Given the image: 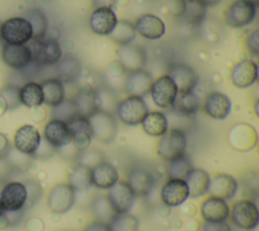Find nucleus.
<instances>
[{"mask_svg":"<svg viewBox=\"0 0 259 231\" xmlns=\"http://www.w3.org/2000/svg\"><path fill=\"white\" fill-rule=\"evenodd\" d=\"M186 148L187 138L185 131L170 128L160 137L156 146V152L161 159L169 162L185 154Z\"/></svg>","mask_w":259,"mask_h":231,"instance_id":"f257e3e1","label":"nucleus"},{"mask_svg":"<svg viewBox=\"0 0 259 231\" xmlns=\"http://www.w3.org/2000/svg\"><path fill=\"white\" fill-rule=\"evenodd\" d=\"M28 47L31 52V62L39 67L56 65L63 57L61 45L56 38L33 40Z\"/></svg>","mask_w":259,"mask_h":231,"instance_id":"f03ea898","label":"nucleus"},{"mask_svg":"<svg viewBox=\"0 0 259 231\" xmlns=\"http://www.w3.org/2000/svg\"><path fill=\"white\" fill-rule=\"evenodd\" d=\"M114 110L121 123L126 126H137L142 123L149 108L143 97L127 95L117 102Z\"/></svg>","mask_w":259,"mask_h":231,"instance_id":"7ed1b4c3","label":"nucleus"},{"mask_svg":"<svg viewBox=\"0 0 259 231\" xmlns=\"http://www.w3.org/2000/svg\"><path fill=\"white\" fill-rule=\"evenodd\" d=\"M0 37L10 45H25L32 38V27L24 17H11L1 23Z\"/></svg>","mask_w":259,"mask_h":231,"instance_id":"20e7f679","label":"nucleus"},{"mask_svg":"<svg viewBox=\"0 0 259 231\" xmlns=\"http://www.w3.org/2000/svg\"><path fill=\"white\" fill-rule=\"evenodd\" d=\"M92 138L102 142V143H111L117 132V124L115 117L112 112L105 110H97L88 118Z\"/></svg>","mask_w":259,"mask_h":231,"instance_id":"39448f33","label":"nucleus"},{"mask_svg":"<svg viewBox=\"0 0 259 231\" xmlns=\"http://www.w3.org/2000/svg\"><path fill=\"white\" fill-rule=\"evenodd\" d=\"M232 223L246 231L254 230L259 223V211L256 204L250 200H239L233 204L230 211Z\"/></svg>","mask_w":259,"mask_h":231,"instance_id":"423d86ee","label":"nucleus"},{"mask_svg":"<svg viewBox=\"0 0 259 231\" xmlns=\"http://www.w3.org/2000/svg\"><path fill=\"white\" fill-rule=\"evenodd\" d=\"M257 13V7L248 0H235L225 13L226 23L234 28H242L250 25Z\"/></svg>","mask_w":259,"mask_h":231,"instance_id":"0eeeda50","label":"nucleus"},{"mask_svg":"<svg viewBox=\"0 0 259 231\" xmlns=\"http://www.w3.org/2000/svg\"><path fill=\"white\" fill-rule=\"evenodd\" d=\"M153 102L160 108L170 109L173 106L175 98L178 94L177 87L169 75H162L156 78L150 88Z\"/></svg>","mask_w":259,"mask_h":231,"instance_id":"6e6552de","label":"nucleus"},{"mask_svg":"<svg viewBox=\"0 0 259 231\" xmlns=\"http://www.w3.org/2000/svg\"><path fill=\"white\" fill-rule=\"evenodd\" d=\"M76 190L65 182L54 185L48 196V207L57 214L67 213L75 204Z\"/></svg>","mask_w":259,"mask_h":231,"instance_id":"1a4fd4ad","label":"nucleus"},{"mask_svg":"<svg viewBox=\"0 0 259 231\" xmlns=\"http://www.w3.org/2000/svg\"><path fill=\"white\" fill-rule=\"evenodd\" d=\"M127 184L136 197H148L155 187L156 176L145 166H134L127 173Z\"/></svg>","mask_w":259,"mask_h":231,"instance_id":"9d476101","label":"nucleus"},{"mask_svg":"<svg viewBox=\"0 0 259 231\" xmlns=\"http://www.w3.org/2000/svg\"><path fill=\"white\" fill-rule=\"evenodd\" d=\"M167 75L175 83L178 93L194 91L198 83V76L195 70L185 63L171 64Z\"/></svg>","mask_w":259,"mask_h":231,"instance_id":"9b49d317","label":"nucleus"},{"mask_svg":"<svg viewBox=\"0 0 259 231\" xmlns=\"http://www.w3.org/2000/svg\"><path fill=\"white\" fill-rule=\"evenodd\" d=\"M116 214L127 213L135 202L136 196L126 181L118 180L108 188L106 195Z\"/></svg>","mask_w":259,"mask_h":231,"instance_id":"f8f14e48","label":"nucleus"},{"mask_svg":"<svg viewBox=\"0 0 259 231\" xmlns=\"http://www.w3.org/2000/svg\"><path fill=\"white\" fill-rule=\"evenodd\" d=\"M258 79V65L251 59L236 63L230 73V80L235 87L248 88Z\"/></svg>","mask_w":259,"mask_h":231,"instance_id":"ddd939ff","label":"nucleus"},{"mask_svg":"<svg viewBox=\"0 0 259 231\" xmlns=\"http://www.w3.org/2000/svg\"><path fill=\"white\" fill-rule=\"evenodd\" d=\"M189 198V191L185 180L168 178L160 191V199L167 207H178Z\"/></svg>","mask_w":259,"mask_h":231,"instance_id":"4468645a","label":"nucleus"},{"mask_svg":"<svg viewBox=\"0 0 259 231\" xmlns=\"http://www.w3.org/2000/svg\"><path fill=\"white\" fill-rule=\"evenodd\" d=\"M117 17L112 8L97 7L89 18L90 29L98 35H109L117 23Z\"/></svg>","mask_w":259,"mask_h":231,"instance_id":"2eb2a0df","label":"nucleus"},{"mask_svg":"<svg viewBox=\"0 0 259 231\" xmlns=\"http://www.w3.org/2000/svg\"><path fill=\"white\" fill-rule=\"evenodd\" d=\"M4 211H17L24 208L26 188L20 181H10L4 185L0 195Z\"/></svg>","mask_w":259,"mask_h":231,"instance_id":"dca6fc26","label":"nucleus"},{"mask_svg":"<svg viewBox=\"0 0 259 231\" xmlns=\"http://www.w3.org/2000/svg\"><path fill=\"white\" fill-rule=\"evenodd\" d=\"M40 140V134L35 127L23 125L14 134V148L23 154L31 156L39 146Z\"/></svg>","mask_w":259,"mask_h":231,"instance_id":"f3484780","label":"nucleus"},{"mask_svg":"<svg viewBox=\"0 0 259 231\" xmlns=\"http://www.w3.org/2000/svg\"><path fill=\"white\" fill-rule=\"evenodd\" d=\"M67 125L71 134V144L73 147L78 151L87 149L92 140V132L88 119L76 115Z\"/></svg>","mask_w":259,"mask_h":231,"instance_id":"a211bd4d","label":"nucleus"},{"mask_svg":"<svg viewBox=\"0 0 259 231\" xmlns=\"http://www.w3.org/2000/svg\"><path fill=\"white\" fill-rule=\"evenodd\" d=\"M44 139L56 150L71 144V134L67 123L51 119L44 128Z\"/></svg>","mask_w":259,"mask_h":231,"instance_id":"6ab92c4d","label":"nucleus"},{"mask_svg":"<svg viewBox=\"0 0 259 231\" xmlns=\"http://www.w3.org/2000/svg\"><path fill=\"white\" fill-rule=\"evenodd\" d=\"M202 107L209 118L222 121L231 112L232 102L225 93L212 91L205 96Z\"/></svg>","mask_w":259,"mask_h":231,"instance_id":"aec40b11","label":"nucleus"},{"mask_svg":"<svg viewBox=\"0 0 259 231\" xmlns=\"http://www.w3.org/2000/svg\"><path fill=\"white\" fill-rule=\"evenodd\" d=\"M153 81V75L149 71L140 69L127 73L123 88L127 95L143 97L149 93Z\"/></svg>","mask_w":259,"mask_h":231,"instance_id":"412c9836","label":"nucleus"},{"mask_svg":"<svg viewBox=\"0 0 259 231\" xmlns=\"http://www.w3.org/2000/svg\"><path fill=\"white\" fill-rule=\"evenodd\" d=\"M2 60L12 69H24L31 63V52L26 45L5 44L2 49Z\"/></svg>","mask_w":259,"mask_h":231,"instance_id":"4be33fe9","label":"nucleus"},{"mask_svg":"<svg viewBox=\"0 0 259 231\" xmlns=\"http://www.w3.org/2000/svg\"><path fill=\"white\" fill-rule=\"evenodd\" d=\"M135 24L136 31L143 37L151 41L159 40L166 31L164 21L157 15L146 13L137 18Z\"/></svg>","mask_w":259,"mask_h":231,"instance_id":"5701e85b","label":"nucleus"},{"mask_svg":"<svg viewBox=\"0 0 259 231\" xmlns=\"http://www.w3.org/2000/svg\"><path fill=\"white\" fill-rule=\"evenodd\" d=\"M238 190V181L227 173H218L210 178L207 192L211 197L229 201L235 197Z\"/></svg>","mask_w":259,"mask_h":231,"instance_id":"b1692460","label":"nucleus"},{"mask_svg":"<svg viewBox=\"0 0 259 231\" xmlns=\"http://www.w3.org/2000/svg\"><path fill=\"white\" fill-rule=\"evenodd\" d=\"M117 57V61L127 72L144 69V66L147 62L146 51L142 47L133 44L122 46L118 50Z\"/></svg>","mask_w":259,"mask_h":231,"instance_id":"393cba45","label":"nucleus"},{"mask_svg":"<svg viewBox=\"0 0 259 231\" xmlns=\"http://www.w3.org/2000/svg\"><path fill=\"white\" fill-rule=\"evenodd\" d=\"M228 139L232 147L240 151H246L255 146L257 134L251 126L247 124H237L230 129Z\"/></svg>","mask_w":259,"mask_h":231,"instance_id":"a878e982","label":"nucleus"},{"mask_svg":"<svg viewBox=\"0 0 259 231\" xmlns=\"http://www.w3.org/2000/svg\"><path fill=\"white\" fill-rule=\"evenodd\" d=\"M199 213L206 222H223L229 218L230 208L227 201L210 196L200 204Z\"/></svg>","mask_w":259,"mask_h":231,"instance_id":"bb28decb","label":"nucleus"},{"mask_svg":"<svg viewBox=\"0 0 259 231\" xmlns=\"http://www.w3.org/2000/svg\"><path fill=\"white\" fill-rule=\"evenodd\" d=\"M90 178L92 185L97 188L108 189L118 181L119 174L111 163L103 160L90 168Z\"/></svg>","mask_w":259,"mask_h":231,"instance_id":"cd10ccee","label":"nucleus"},{"mask_svg":"<svg viewBox=\"0 0 259 231\" xmlns=\"http://www.w3.org/2000/svg\"><path fill=\"white\" fill-rule=\"evenodd\" d=\"M73 100L76 104L78 115L88 119L95 111L99 110L96 89L87 84L80 86Z\"/></svg>","mask_w":259,"mask_h":231,"instance_id":"c85d7f7f","label":"nucleus"},{"mask_svg":"<svg viewBox=\"0 0 259 231\" xmlns=\"http://www.w3.org/2000/svg\"><path fill=\"white\" fill-rule=\"evenodd\" d=\"M57 78L65 84L75 83L82 74V64L77 57L68 54L56 64Z\"/></svg>","mask_w":259,"mask_h":231,"instance_id":"c756f323","label":"nucleus"},{"mask_svg":"<svg viewBox=\"0 0 259 231\" xmlns=\"http://www.w3.org/2000/svg\"><path fill=\"white\" fill-rule=\"evenodd\" d=\"M190 198H199L207 192L210 176L202 168L192 167L185 177Z\"/></svg>","mask_w":259,"mask_h":231,"instance_id":"7c9ffc66","label":"nucleus"},{"mask_svg":"<svg viewBox=\"0 0 259 231\" xmlns=\"http://www.w3.org/2000/svg\"><path fill=\"white\" fill-rule=\"evenodd\" d=\"M141 125L143 131L151 137H161L169 128L165 113L159 110L148 111Z\"/></svg>","mask_w":259,"mask_h":231,"instance_id":"2f4dec72","label":"nucleus"},{"mask_svg":"<svg viewBox=\"0 0 259 231\" xmlns=\"http://www.w3.org/2000/svg\"><path fill=\"white\" fill-rule=\"evenodd\" d=\"M40 87L42 90L44 103L49 106H56L66 98L64 83L57 77L44 80L40 83Z\"/></svg>","mask_w":259,"mask_h":231,"instance_id":"473e14b6","label":"nucleus"},{"mask_svg":"<svg viewBox=\"0 0 259 231\" xmlns=\"http://www.w3.org/2000/svg\"><path fill=\"white\" fill-rule=\"evenodd\" d=\"M199 107H200L199 96L194 91H190V92L178 93L173 103V106L170 109L184 115L194 117L195 113L198 111Z\"/></svg>","mask_w":259,"mask_h":231,"instance_id":"72a5a7b5","label":"nucleus"},{"mask_svg":"<svg viewBox=\"0 0 259 231\" xmlns=\"http://www.w3.org/2000/svg\"><path fill=\"white\" fill-rule=\"evenodd\" d=\"M20 103L26 107H37L44 103L42 90L39 83L30 81L19 88Z\"/></svg>","mask_w":259,"mask_h":231,"instance_id":"f704fd0d","label":"nucleus"},{"mask_svg":"<svg viewBox=\"0 0 259 231\" xmlns=\"http://www.w3.org/2000/svg\"><path fill=\"white\" fill-rule=\"evenodd\" d=\"M206 14V7L196 0H184V10L180 18L182 21L191 26L200 25Z\"/></svg>","mask_w":259,"mask_h":231,"instance_id":"c9c22d12","label":"nucleus"},{"mask_svg":"<svg viewBox=\"0 0 259 231\" xmlns=\"http://www.w3.org/2000/svg\"><path fill=\"white\" fill-rule=\"evenodd\" d=\"M136 35L137 31L134 23L127 20H119L108 36L112 42L122 47L132 44L136 38Z\"/></svg>","mask_w":259,"mask_h":231,"instance_id":"e433bc0d","label":"nucleus"},{"mask_svg":"<svg viewBox=\"0 0 259 231\" xmlns=\"http://www.w3.org/2000/svg\"><path fill=\"white\" fill-rule=\"evenodd\" d=\"M92 214L94 215L96 221H100L109 224L110 221L116 215L115 211L111 207L108 199L104 195H99L95 197L90 205Z\"/></svg>","mask_w":259,"mask_h":231,"instance_id":"4c0bfd02","label":"nucleus"},{"mask_svg":"<svg viewBox=\"0 0 259 231\" xmlns=\"http://www.w3.org/2000/svg\"><path fill=\"white\" fill-rule=\"evenodd\" d=\"M76 191L87 190L91 184L90 178V168L77 163L69 173V182H68Z\"/></svg>","mask_w":259,"mask_h":231,"instance_id":"58836bf2","label":"nucleus"},{"mask_svg":"<svg viewBox=\"0 0 259 231\" xmlns=\"http://www.w3.org/2000/svg\"><path fill=\"white\" fill-rule=\"evenodd\" d=\"M24 18L29 21L32 27V40L45 37L48 30V19L41 10L30 8L26 11Z\"/></svg>","mask_w":259,"mask_h":231,"instance_id":"ea45409f","label":"nucleus"},{"mask_svg":"<svg viewBox=\"0 0 259 231\" xmlns=\"http://www.w3.org/2000/svg\"><path fill=\"white\" fill-rule=\"evenodd\" d=\"M193 167L191 160L186 154L179 156L168 162V176L169 178L185 179L188 172Z\"/></svg>","mask_w":259,"mask_h":231,"instance_id":"a19ab883","label":"nucleus"},{"mask_svg":"<svg viewBox=\"0 0 259 231\" xmlns=\"http://www.w3.org/2000/svg\"><path fill=\"white\" fill-rule=\"evenodd\" d=\"M110 231H139V220L127 213L116 214L108 224Z\"/></svg>","mask_w":259,"mask_h":231,"instance_id":"79ce46f5","label":"nucleus"},{"mask_svg":"<svg viewBox=\"0 0 259 231\" xmlns=\"http://www.w3.org/2000/svg\"><path fill=\"white\" fill-rule=\"evenodd\" d=\"M52 119H57L65 123L70 122L76 115H78L76 104L73 98H65L62 102L53 106L52 109Z\"/></svg>","mask_w":259,"mask_h":231,"instance_id":"37998d69","label":"nucleus"},{"mask_svg":"<svg viewBox=\"0 0 259 231\" xmlns=\"http://www.w3.org/2000/svg\"><path fill=\"white\" fill-rule=\"evenodd\" d=\"M76 159H77L78 163L91 168L94 165L102 162L104 160V156H103L102 152L97 149H88L87 148L85 150L79 151L76 156Z\"/></svg>","mask_w":259,"mask_h":231,"instance_id":"c03bdc74","label":"nucleus"},{"mask_svg":"<svg viewBox=\"0 0 259 231\" xmlns=\"http://www.w3.org/2000/svg\"><path fill=\"white\" fill-rule=\"evenodd\" d=\"M0 96L6 103L7 109H15L20 103L19 99V87L14 85H7L0 91Z\"/></svg>","mask_w":259,"mask_h":231,"instance_id":"a18cd8bd","label":"nucleus"},{"mask_svg":"<svg viewBox=\"0 0 259 231\" xmlns=\"http://www.w3.org/2000/svg\"><path fill=\"white\" fill-rule=\"evenodd\" d=\"M24 186L26 188V203L24 207L30 208L41 198L42 187L38 181L35 180H27L24 183Z\"/></svg>","mask_w":259,"mask_h":231,"instance_id":"49530a36","label":"nucleus"},{"mask_svg":"<svg viewBox=\"0 0 259 231\" xmlns=\"http://www.w3.org/2000/svg\"><path fill=\"white\" fill-rule=\"evenodd\" d=\"M27 156L29 155L23 154L18 150H16L15 148L14 149L10 148L4 158H6L8 164L11 167L17 168L19 170H23L28 166V163H29V159L27 158Z\"/></svg>","mask_w":259,"mask_h":231,"instance_id":"de8ad7c7","label":"nucleus"},{"mask_svg":"<svg viewBox=\"0 0 259 231\" xmlns=\"http://www.w3.org/2000/svg\"><path fill=\"white\" fill-rule=\"evenodd\" d=\"M245 46L250 55L253 57H258L259 55V29L256 28L245 40Z\"/></svg>","mask_w":259,"mask_h":231,"instance_id":"09e8293b","label":"nucleus"},{"mask_svg":"<svg viewBox=\"0 0 259 231\" xmlns=\"http://www.w3.org/2000/svg\"><path fill=\"white\" fill-rule=\"evenodd\" d=\"M55 150L56 149L53 146H51L45 139H41L39 146L37 147L36 151L31 155V157L37 159H48L54 154Z\"/></svg>","mask_w":259,"mask_h":231,"instance_id":"8fccbe9b","label":"nucleus"},{"mask_svg":"<svg viewBox=\"0 0 259 231\" xmlns=\"http://www.w3.org/2000/svg\"><path fill=\"white\" fill-rule=\"evenodd\" d=\"M3 216L8 226H15L22 221L24 212H23V209L17 210V211H4Z\"/></svg>","mask_w":259,"mask_h":231,"instance_id":"3c124183","label":"nucleus"},{"mask_svg":"<svg viewBox=\"0 0 259 231\" xmlns=\"http://www.w3.org/2000/svg\"><path fill=\"white\" fill-rule=\"evenodd\" d=\"M200 231H232L231 226L226 222H206L201 226Z\"/></svg>","mask_w":259,"mask_h":231,"instance_id":"603ef678","label":"nucleus"},{"mask_svg":"<svg viewBox=\"0 0 259 231\" xmlns=\"http://www.w3.org/2000/svg\"><path fill=\"white\" fill-rule=\"evenodd\" d=\"M167 9L172 15L180 17L184 10V0H168Z\"/></svg>","mask_w":259,"mask_h":231,"instance_id":"864d4df0","label":"nucleus"},{"mask_svg":"<svg viewBox=\"0 0 259 231\" xmlns=\"http://www.w3.org/2000/svg\"><path fill=\"white\" fill-rule=\"evenodd\" d=\"M83 231H110L109 225L100 221H94L88 224Z\"/></svg>","mask_w":259,"mask_h":231,"instance_id":"5fc2aeb1","label":"nucleus"},{"mask_svg":"<svg viewBox=\"0 0 259 231\" xmlns=\"http://www.w3.org/2000/svg\"><path fill=\"white\" fill-rule=\"evenodd\" d=\"M10 149L9 141L6 136L0 133V158H4Z\"/></svg>","mask_w":259,"mask_h":231,"instance_id":"6e6d98bb","label":"nucleus"},{"mask_svg":"<svg viewBox=\"0 0 259 231\" xmlns=\"http://www.w3.org/2000/svg\"><path fill=\"white\" fill-rule=\"evenodd\" d=\"M124 68L122 67V65L118 62V61H114L109 65V72L113 75V76H119L124 72Z\"/></svg>","mask_w":259,"mask_h":231,"instance_id":"4d7b16f0","label":"nucleus"},{"mask_svg":"<svg viewBox=\"0 0 259 231\" xmlns=\"http://www.w3.org/2000/svg\"><path fill=\"white\" fill-rule=\"evenodd\" d=\"M116 3V0H92V4L95 8L97 7H109L112 8Z\"/></svg>","mask_w":259,"mask_h":231,"instance_id":"13d9d810","label":"nucleus"},{"mask_svg":"<svg viewBox=\"0 0 259 231\" xmlns=\"http://www.w3.org/2000/svg\"><path fill=\"white\" fill-rule=\"evenodd\" d=\"M196 1L199 2L200 4H202L205 7L215 6V5H218L221 2V0H196Z\"/></svg>","mask_w":259,"mask_h":231,"instance_id":"bf43d9fd","label":"nucleus"},{"mask_svg":"<svg viewBox=\"0 0 259 231\" xmlns=\"http://www.w3.org/2000/svg\"><path fill=\"white\" fill-rule=\"evenodd\" d=\"M248 1H250L251 3H253L256 7L259 6V0H248Z\"/></svg>","mask_w":259,"mask_h":231,"instance_id":"052dcab7","label":"nucleus"},{"mask_svg":"<svg viewBox=\"0 0 259 231\" xmlns=\"http://www.w3.org/2000/svg\"><path fill=\"white\" fill-rule=\"evenodd\" d=\"M4 213V210H3V207H2V203H1V199H0V217L3 215Z\"/></svg>","mask_w":259,"mask_h":231,"instance_id":"680f3d73","label":"nucleus"},{"mask_svg":"<svg viewBox=\"0 0 259 231\" xmlns=\"http://www.w3.org/2000/svg\"><path fill=\"white\" fill-rule=\"evenodd\" d=\"M257 104H258V100L255 102V111H256V114L258 115V109H257Z\"/></svg>","mask_w":259,"mask_h":231,"instance_id":"e2e57ef3","label":"nucleus"},{"mask_svg":"<svg viewBox=\"0 0 259 231\" xmlns=\"http://www.w3.org/2000/svg\"><path fill=\"white\" fill-rule=\"evenodd\" d=\"M0 27H1V23H0Z\"/></svg>","mask_w":259,"mask_h":231,"instance_id":"0e129e2a","label":"nucleus"}]
</instances>
